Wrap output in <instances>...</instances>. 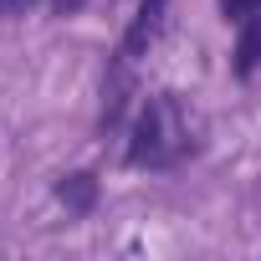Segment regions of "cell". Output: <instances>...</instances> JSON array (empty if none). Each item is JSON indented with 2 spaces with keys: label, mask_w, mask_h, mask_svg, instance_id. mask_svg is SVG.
Listing matches in <instances>:
<instances>
[{
  "label": "cell",
  "mask_w": 261,
  "mask_h": 261,
  "mask_svg": "<svg viewBox=\"0 0 261 261\" xmlns=\"http://www.w3.org/2000/svg\"><path fill=\"white\" fill-rule=\"evenodd\" d=\"M164 6L169 0H144L139 6V16H134V26H128V36H123V57H139L154 36H159V21H164Z\"/></svg>",
  "instance_id": "2"
},
{
  "label": "cell",
  "mask_w": 261,
  "mask_h": 261,
  "mask_svg": "<svg viewBox=\"0 0 261 261\" xmlns=\"http://www.w3.org/2000/svg\"><path fill=\"white\" fill-rule=\"evenodd\" d=\"M51 11L57 16H72V11H82V0H51Z\"/></svg>",
  "instance_id": "6"
},
{
  "label": "cell",
  "mask_w": 261,
  "mask_h": 261,
  "mask_svg": "<svg viewBox=\"0 0 261 261\" xmlns=\"http://www.w3.org/2000/svg\"><path fill=\"white\" fill-rule=\"evenodd\" d=\"M256 62H261V11H251L246 26H241V41H236V77H251Z\"/></svg>",
  "instance_id": "4"
},
{
  "label": "cell",
  "mask_w": 261,
  "mask_h": 261,
  "mask_svg": "<svg viewBox=\"0 0 261 261\" xmlns=\"http://www.w3.org/2000/svg\"><path fill=\"white\" fill-rule=\"evenodd\" d=\"M31 6V0H6V11H26Z\"/></svg>",
  "instance_id": "7"
},
{
  "label": "cell",
  "mask_w": 261,
  "mask_h": 261,
  "mask_svg": "<svg viewBox=\"0 0 261 261\" xmlns=\"http://www.w3.org/2000/svg\"><path fill=\"white\" fill-rule=\"evenodd\" d=\"M251 11H261V0H220V16L225 21H246Z\"/></svg>",
  "instance_id": "5"
},
{
  "label": "cell",
  "mask_w": 261,
  "mask_h": 261,
  "mask_svg": "<svg viewBox=\"0 0 261 261\" xmlns=\"http://www.w3.org/2000/svg\"><path fill=\"white\" fill-rule=\"evenodd\" d=\"M57 200H62L72 215H87V210L97 205V179H92V174H67V179L57 185Z\"/></svg>",
  "instance_id": "3"
},
{
  "label": "cell",
  "mask_w": 261,
  "mask_h": 261,
  "mask_svg": "<svg viewBox=\"0 0 261 261\" xmlns=\"http://www.w3.org/2000/svg\"><path fill=\"white\" fill-rule=\"evenodd\" d=\"M195 149V123L185 113V102L174 92L149 97L139 123H134V144H128V164L139 169H169Z\"/></svg>",
  "instance_id": "1"
}]
</instances>
